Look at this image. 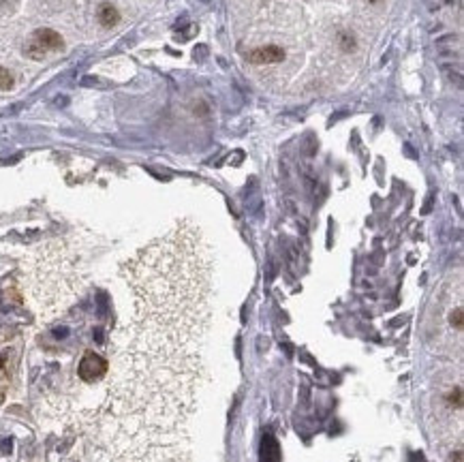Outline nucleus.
Returning a JSON list of instances; mask_svg holds the SVG:
<instances>
[{"label":"nucleus","instance_id":"1","mask_svg":"<svg viewBox=\"0 0 464 462\" xmlns=\"http://www.w3.org/2000/svg\"><path fill=\"white\" fill-rule=\"evenodd\" d=\"M135 315L191 332H205L212 263L201 231L182 223L125 265Z\"/></svg>","mask_w":464,"mask_h":462},{"label":"nucleus","instance_id":"2","mask_svg":"<svg viewBox=\"0 0 464 462\" xmlns=\"http://www.w3.org/2000/svg\"><path fill=\"white\" fill-rule=\"evenodd\" d=\"M107 368H109V364L105 362V357H101L95 351H86L77 364V377L81 381L92 383V381H99V379L105 377Z\"/></svg>","mask_w":464,"mask_h":462},{"label":"nucleus","instance_id":"3","mask_svg":"<svg viewBox=\"0 0 464 462\" xmlns=\"http://www.w3.org/2000/svg\"><path fill=\"white\" fill-rule=\"evenodd\" d=\"M249 60L253 65H276L285 60V49L278 45H265V47H257L249 54Z\"/></svg>","mask_w":464,"mask_h":462},{"label":"nucleus","instance_id":"4","mask_svg":"<svg viewBox=\"0 0 464 462\" xmlns=\"http://www.w3.org/2000/svg\"><path fill=\"white\" fill-rule=\"evenodd\" d=\"M33 43L37 47H41L47 54V51H58V49H63L65 47V41L63 37H60L56 30H49V28H41L35 33L33 37Z\"/></svg>","mask_w":464,"mask_h":462},{"label":"nucleus","instance_id":"5","mask_svg":"<svg viewBox=\"0 0 464 462\" xmlns=\"http://www.w3.org/2000/svg\"><path fill=\"white\" fill-rule=\"evenodd\" d=\"M99 22H101V26H105V28H113V26L120 22L118 9L111 7V5H101V9H99Z\"/></svg>","mask_w":464,"mask_h":462},{"label":"nucleus","instance_id":"6","mask_svg":"<svg viewBox=\"0 0 464 462\" xmlns=\"http://www.w3.org/2000/svg\"><path fill=\"white\" fill-rule=\"evenodd\" d=\"M278 458H281L278 443L270 435H265L263 437V462H278Z\"/></svg>","mask_w":464,"mask_h":462},{"label":"nucleus","instance_id":"7","mask_svg":"<svg viewBox=\"0 0 464 462\" xmlns=\"http://www.w3.org/2000/svg\"><path fill=\"white\" fill-rule=\"evenodd\" d=\"M9 88H13V75L0 67V90H9Z\"/></svg>","mask_w":464,"mask_h":462},{"label":"nucleus","instance_id":"8","mask_svg":"<svg viewBox=\"0 0 464 462\" xmlns=\"http://www.w3.org/2000/svg\"><path fill=\"white\" fill-rule=\"evenodd\" d=\"M11 445H13V441H11V439L0 441V454H11Z\"/></svg>","mask_w":464,"mask_h":462},{"label":"nucleus","instance_id":"9","mask_svg":"<svg viewBox=\"0 0 464 462\" xmlns=\"http://www.w3.org/2000/svg\"><path fill=\"white\" fill-rule=\"evenodd\" d=\"M92 336H95V343H97V345H103V343H105V338H103V330H101V327H95V332H92Z\"/></svg>","mask_w":464,"mask_h":462},{"label":"nucleus","instance_id":"10","mask_svg":"<svg viewBox=\"0 0 464 462\" xmlns=\"http://www.w3.org/2000/svg\"><path fill=\"white\" fill-rule=\"evenodd\" d=\"M69 334V330H65V327H60V330H54V336L56 338H65Z\"/></svg>","mask_w":464,"mask_h":462},{"label":"nucleus","instance_id":"11","mask_svg":"<svg viewBox=\"0 0 464 462\" xmlns=\"http://www.w3.org/2000/svg\"><path fill=\"white\" fill-rule=\"evenodd\" d=\"M451 462H462V449H458V451H456V456L451 458Z\"/></svg>","mask_w":464,"mask_h":462},{"label":"nucleus","instance_id":"12","mask_svg":"<svg viewBox=\"0 0 464 462\" xmlns=\"http://www.w3.org/2000/svg\"><path fill=\"white\" fill-rule=\"evenodd\" d=\"M370 3H379V0H370Z\"/></svg>","mask_w":464,"mask_h":462}]
</instances>
